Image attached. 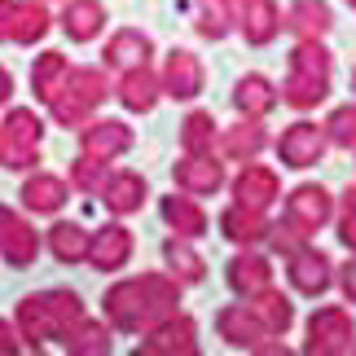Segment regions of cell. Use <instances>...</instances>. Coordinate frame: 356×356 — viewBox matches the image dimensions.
<instances>
[{"label":"cell","mask_w":356,"mask_h":356,"mask_svg":"<svg viewBox=\"0 0 356 356\" xmlns=\"http://www.w3.org/2000/svg\"><path fill=\"white\" fill-rule=\"evenodd\" d=\"M123 106H132V111H149L154 106V79L145 71H132L123 79Z\"/></svg>","instance_id":"obj_22"},{"label":"cell","mask_w":356,"mask_h":356,"mask_svg":"<svg viewBox=\"0 0 356 356\" xmlns=\"http://www.w3.org/2000/svg\"><path fill=\"white\" fill-rule=\"evenodd\" d=\"M168 255H172V264H176V268H181V273H185V277H198V273H202V268H198V259H194V255H189V251H185V246H176V242H172V246H168Z\"/></svg>","instance_id":"obj_36"},{"label":"cell","mask_w":356,"mask_h":356,"mask_svg":"<svg viewBox=\"0 0 356 356\" xmlns=\"http://www.w3.org/2000/svg\"><path fill=\"white\" fill-rule=\"evenodd\" d=\"M9 22H13V0H0V40H9Z\"/></svg>","instance_id":"obj_40"},{"label":"cell","mask_w":356,"mask_h":356,"mask_svg":"<svg viewBox=\"0 0 356 356\" xmlns=\"http://www.w3.org/2000/svg\"><path fill=\"white\" fill-rule=\"evenodd\" d=\"M128 251H132V242H128L123 229H102V234L88 242V259L97 268H119L123 259H128Z\"/></svg>","instance_id":"obj_11"},{"label":"cell","mask_w":356,"mask_h":356,"mask_svg":"<svg viewBox=\"0 0 356 356\" xmlns=\"http://www.w3.org/2000/svg\"><path fill=\"white\" fill-rule=\"evenodd\" d=\"M49 246H53V255H58L62 264H75V259L88 255V234L79 225H53L49 229Z\"/></svg>","instance_id":"obj_14"},{"label":"cell","mask_w":356,"mask_h":356,"mask_svg":"<svg viewBox=\"0 0 356 356\" xmlns=\"http://www.w3.org/2000/svg\"><path fill=\"white\" fill-rule=\"evenodd\" d=\"M238 106H242V111H268V106H273L268 84H264V79H242V84H238Z\"/></svg>","instance_id":"obj_27"},{"label":"cell","mask_w":356,"mask_h":356,"mask_svg":"<svg viewBox=\"0 0 356 356\" xmlns=\"http://www.w3.org/2000/svg\"><path fill=\"white\" fill-rule=\"evenodd\" d=\"M229 282H234L238 291H259V286L268 282V268L259 264V259H238L234 273H229Z\"/></svg>","instance_id":"obj_26"},{"label":"cell","mask_w":356,"mask_h":356,"mask_svg":"<svg viewBox=\"0 0 356 356\" xmlns=\"http://www.w3.org/2000/svg\"><path fill=\"white\" fill-rule=\"evenodd\" d=\"M334 136H339L343 145L356 141V111H339V115H334Z\"/></svg>","instance_id":"obj_37"},{"label":"cell","mask_w":356,"mask_h":356,"mask_svg":"<svg viewBox=\"0 0 356 356\" xmlns=\"http://www.w3.org/2000/svg\"><path fill=\"white\" fill-rule=\"evenodd\" d=\"M176 181H181L185 189H216V185H220V168H216V163L194 159V163H181Z\"/></svg>","instance_id":"obj_20"},{"label":"cell","mask_w":356,"mask_h":356,"mask_svg":"<svg viewBox=\"0 0 356 356\" xmlns=\"http://www.w3.org/2000/svg\"><path fill=\"white\" fill-rule=\"evenodd\" d=\"M141 194H145V185L136 181V176H115V181H106V202H111L115 211H132V207H141Z\"/></svg>","instance_id":"obj_18"},{"label":"cell","mask_w":356,"mask_h":356,"mask_svg":"<svg viewBox=\"0 0 356 356\" xmlns=\"http://www.w3.org/2000/svg\"><path fill=\"white\" fill-rule=\"evenodd\" d=\"M62 202H66V185L58 181V176H49V172H35L31 181L22 185V207H26V211H35V216L58 211Z\"/></svg>","instance_id":"obj_6"},{"label":"cell","mask_w":356,"mask_h":356,"mask_svg":"<svg viewBox=\"0 0 356 356\" xmlns=\"http://www.w3.org/2000/svg\"><path fill=\"white\" fill-rule=\"evenodd\" d=\"M71 172H75V185L79 189H92V185H97V176H102V159L97 154H84Z\"/></svg>","instance_id":"obj_32"},{"label":"cell","mask_w":356,"mask_h":356,"mask_svg":"<svg viewBox=\"0 0 356 356\" xmlns=\"http://www.w3.org/2000/svg\"><path fill=\"white\" fill-rule=\"evenodd\" d=\"M128 128L123 123H92L84 128V154H97V159H111L119 149H128Z\"/></svg>","instance_id":"obj_12"},{"label":"cell","mask_w":356,"mask_h":356,"mask_svg":"<svg viewBox=\"0 0 356 356\" xmlns=\"http://www.w3.org/2000/svg\"><path fill=\"white\" fill-rule=\"evenodd\" d=\"M259 141H264V136H259V128H238L234 136H229V149H234V154H255Z\"/></svg>","instance_id":"obj_35"},{"label":"cell","mask_w":356,"mask_h":356,"mask_svg":"<svg viewBox=\"0 0 356 356\" xmlns=\"http://www.w3.org/2000/svg\"><path fill=\"white\" fill-rule=\"evenodd\" d=\"M211 128H216V123H211L207 115H194V119L185 123V145H189V149H202V145H211Z\"/></svg>","instance_id":"obj_29"},{"label":"cell","mask_w":356,"mask_h":356,"mask_svg":"<svg viewBox=\"0 0 356 356\" xmlns=\"http://www.w3.org/2000/svg\"><path fill=\"white\" fill-rule=\"evenodd\" d=\"M159 304H172V291H168V286H163L159 277L115 286V291L106 295V312H111L115 325H123V330H136V325H141Z\"/></svg>","instance_id":"obj_2"},{"label":"cell","mask_w":356,"mask_h":356,"mask_svg":"<svg viewBox=\"0 0 356 356\" xmlns=\"http://www.w3.org/2000/svg\"><path fill=\"white\" fill-rule=\"evenodd\" d=\"M317 154H321V136H317L312 123H299V128H291L282 136V159L291 163V168H308Z\"/></svg>","instance_id":"obj_10"},{"label":"cell","mask_w":356,"mask_h":356,"mask_svg":"<svg viewBox=\"0 0 356 356\" xmlns=\"http://www.w3.org/2000/svg\"><path fill=\"white\" fill-rule=\"evenodd\" d=\"M40 141H44V123H40L35 111H22V106L9 111L0 119V168H9V172L35 168Z\"/></svg>","instance_id":"obj_1"},{"label":"cell","mask_w":356,"mask_h":356,"mask_svg":"<svg viewBox=\"0 0 356 356\" xmlns=\"http://www.w3.org/2000/svg\"><path fill=\"white\" fill-rule=\"evenodd\" d=\"M220 325H225V334L234 339V343H251V339H255V321H246L242 312H225Z\"/></svg>","instance_id":"obj_30"},{"label":"cell","mask_w":356,"mask_h":356,"mask_svg":"<svg viewBox=\"0 0 356 356\" xmlns=\"http://www.w3.org/2000/svg\"><path fill=\"white\" fill-rule=\"evenodd\" d=\"M189 334H194V325H189V321H181V325H168V330H163L159 339H149V343H145V352H168V348H194V343H189Z\"/></svg>","instance_id":"obj_28"},{"label":"cell","mask_w":356,"mask_h":356,"mask_svg":"<svg viewBox=\"0 0 356 356\" xmlns=\"http://www.w3.org/2000/svg\"><path fill=\"white\" fill-rule=\"evenodd\" d=\"M163 216L176 225V234H202V211L194 207V202H185V198H168Z\"/></svg>","instance_id":"obj_23"},{"label":"cell","mask_w":356,"mask_h":356,"mask_svg":"<svg viewBox=\"0 0 356 356\" xmlns=\"http://www.w3.org/2000/svg\"><path fill=\"white\" fill-rule=\"evenodd\" d=\"M198 66L189 53H172V62H168V92L172 97H194L198 92Z\"/></svg>","instance_id":"obj_15"},{"label":"cell","mask_w":356,"mask_h":356,"mask_svg":"<svg viewBox=\"0 0 356 356\" xmlns=\"http://www.w3.org/2000/svg\"><path fill=\"white\" fill-rule=\"evenodd\" d=\"M225 229H229V238H246V242L259 238V220H255V216H242V211H229Z\"/></svg>","instance_id":"obj_31"},{"label":"cell","mask_w":356,"mask_h":356,"mask_svg":"<svg viewBox=\"0 0 356 356\" xmlns=\"http://www.w3.org/2000/svg\"><path fill=\"white\" fill-rule=\"evenodd\" d=\"M102 97H106V79L97 71H66L58 97L49 102V111L58 123H79Z\"/></svg>","instance_id":"obj_3"},{"label":"cell","mask_w":356,"mask_h":356,"mask_svg":"<svg viewBox=\"0 0 356 356\" xmlns=\"http://www.w3.org/2000/svg\"><path fill=\"white\" fill-rule=\"evenodd\" d=\"M18 220H22V216H18V211H13V207H5V202H0V242H5V238H9V229H13V225H18Z\"/></svg>","instance_id":"obj_39"},{"label":"cell","mask_w":356,"mask_h":356,"mask_svg":"<svg viewBox=\"0 0 356 356\" xmlns=\"http://www.w3.org/2000/svg\"><path fill=\"white\" fill-rule=\"evenodd\" d=\"M295 26L299 31H325V9L321 5H299L295 9Z\"/></svg>","instance_id":"obj_34"},{"label":"cell","mask_w":356,"mask_h":356,"mask_svg":"<svg viewBox=\"0 0 356 356\" xmlns=\"http://www.w3.org/2000/svg\"><path fill=\"white\" fill-rule=\"evenodd\" d=\"M339 339H348V321H343V312H321V317H312V348H330L339 343Z\"/></svg>","instance_id":"obj_21"},{"label":"cell","mask_w":356,"mask_h":356,"mask_svg":"<svg viewBox=\"0 0 356 356\" xmlns=\"http://www.w3.org/2000/svg\"><path fill=\"white\" fill-rule=\"evenodd\" d=\"M49 31V9L40 0H13V22H9V44H35Z\"/></svg>","instance_id":"obj_5"},{"label":"cell","mask_w":356,"mask_h":356,"mask_svg":"<svg viewBox=\"0 0 356 356\" xmlns=\"http://www.w3.org/2000/svg\"><path fill=\"white\" fill-rule=\"evenodd\" d=\"M66 71H71V66H66L62 53H40V58H35V66H31V88H35V97L44 102V106L58 97Z\"/></svg>","instance_id":"obj_8"},{"label":"cell","mask_w":356,"mask_h":356,"mask_svg":"<svg viewBox=\"0 0 356 356\" xmlns=\"http://www.w3.org/2000/svg\"><path fill=\"white\" fill-rule=\"evenodd\" d=\"M18 339L26 348H40L49 339V321H44V304H40V295H26L18 304Z\"/></svg>","instance_id":"obj_13"},{"label":"cell","mask_w":356,"mask_h":356,"mask_svg":"<svg viewBox=\"0 0 356 356\" xmlns=\"http://www.w3.org/2000/svg\"><path fill=\"white\" fill-rule=\"evenodd\" d=\"M273 18H277V13H273V5H264V0H259V5H251V9H246V35H251V40H259V44H264V40L273 35V26H277V22H273Z\"/></svg>","instance_id":"obj_24"},{"label":"cell","mask_w":356,"mask_h":356,"mask_svg":"<svg viewBox=\"0 0 356 356\" xmlns=\"http://www.w3.org/2000/svg\"><path fill=\"white\" fill-rule=\"evenodd\" d=\"M225 0H207V5H202V31L207 35H225Z\"/></svg>","instance_id":"obj_33"},{"label":"cell","mask_w":356,"mask_h":356,"mask_svg":"<svg viewBox=\"0 0 356 356\" xmlns=\"http://www.w3.org/2000/svg\"><path fill=\"white\" fill-rule=\"evenodd\" d=\"M325 282H330V277H325V259L321 255H299L295 259V286H299V291L317 295Z\"/></svg>","instance_id":"obj_19"},{"label":"cell","mask_w":356,"mask_h":356,"mask_svg":"<svg viewBox=\"0 0 356 356\" xmlns=\"http://www.w3.org/2000/svg\"><path fill=\"white\" fill-rule=\"evenodd\" d=\"M145 53H149L145 35L119 31V35L111 40V49H106V62H111V66H132V62H145Z\"/></svg>","instance_id":"obj_16"},{"label":"cell","mask_w":356,"mask_h":356,"mask_svg":"<svg viewBox=\"0 0 356 356\" xmlns=\"http://www.w3.org/2000/svg\"><path fill=\"white\" fill-rule=\"evenodd\" d=\"M9 97H13V75L5 71V66H0V106H5Z\"/></svg>","instance_id":"obj_41"},{"label":"cell","mask_w":356,"mask_h":356,"mask_svg":"<svg viewBox=\"0 0 356 356\" xmlns=\"http://www.w3.org/2000/svg\"><path fill=\"white\" fill-rule=\"evenodd\" d=\"M35 255H40V238H35V229L18 220L9 229V238L0 242V259H5L9 268H31L35 264Z\"/></svg>","instance_id":"obj_7"},{"label":"cell","mask_w":356,"mask_h":356,"mask_svg":"<svg viewBox=\"0 0 356 356\" xmlns=\"http://www.w3.org/2000/svg\"><path fill=\"white\" fill-rule=\"evenodd\" d=\"M295 216L304 225H321L325 220V194L321 189H299L295 194Z\"/></svg>","instance_id":"obj_25"},{"label":"cell","mask_w":356,"mask_h":356,"mask_svg":"<svg viewBox=\"0 0 356 356\" xmlns=\"http://www.w3.org/2000/svg\"><path fill=\"white\" fill-rule=\"evenodd\" d=\"M18 330H13L9 321H0V356H9V352H18Z\"/></svg>","instance_id":"obj_38"},{"label":"cell","mask_w":356,"mask_h":356,"mask_svg":"<svg viewBox=\"0 0 356 356\" xmlns=\"http://www.w3.org/2000/svg\"><path fill=\"white\" fill-rule=\"evenodd\" d=\"M273 194H277V181H273V172H264V168H251L238 181V198L251 202V207H264Z\"/></svg>","instance_id":"obj_17"},{"label":"cell","mask_w":356,"mask_h":356,"mask_svg":"<svg viewBox=\"0 0 356 356\" xmlns=\"http://www.w3.org/2000/svg\"><path fill=\"white\" fill-rule=\"evenodd\" d=\"M343 286H348V295H352V299H356V264H352V268H348V273H343Z\"/></svg>","instance_id":"obj_42"},{"label":"cell","mask_w":356,"mask_h":356,"mask_svg":"<svg viewBox=\"0 0 356 356\" xmlns=\"http://www.w3.org/2000/svg\"><path fill=\"white\" fill-rule=\"evenodd\" d=\"M325 97V53L321 49H299L295 53V79H291V102L308 106Z\"/></svg>","instance_id":"obj_4"},{"label":"cell","mask_w":356,"mask_h":356,"mask_svg":"<svg viewBox=\"0 0 356 356\" xmlns=\"http://www.w3.org/2000/svg\"><path fill=\"white\" fill-rule=\"evenodd\" d=\"M102 5L97 0H71L66 5V13H62V31L71 35V40H92L102 31Z\"/></svg>","instance_id":"obj_9"}]
</instances>
